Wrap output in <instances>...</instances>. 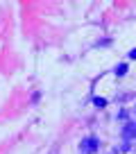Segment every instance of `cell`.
Instances as JSON below:
<instances>
[{
  "label": "cell",
  "instance_id": "obj_2",
  "mask_svg": "<svg viewBox=\"0 0 136 154\" xmlns=\"http://www.w3.org/2000/svg\"><path fill=\"white\" fill-rule=\"evenodd\" d=\"M122 138L129 143V140L136 138V125H131V122H127L125 127H122Z\"/></svg>",
  "mask_w": 136,
  "mask_h": 154
},
{
  "label": "cell",
  "instance_id": "obj_5",
  "mask_svg": "<svg viewBox=\"0 0 136 154\" xmlns=\"http://www.w3.org/2000/svg\"><path fill=\"white\" fill-rule=\"evenodd\" d=\"M129 59H136V48H134V50L129 52Z\"/></svg>",
  "mask_w": 136,
  "mask_h": 154
},
{
  "label": "cell",
  "instance_id": "obj_4",
  "mask_svg": "<svg viewBox=\"0 0 136 154\" xmlns=\"http://www.w3.org/2000/svg\"><path fill=\"white\" fill-rule=\"evenodd\" d=\"M93 104H95V106H104L107 100H104V97H93Z\"/></svg>",
  "mask_w": 136,
  "mask_h": 154
},
{
  "label": "cell",
  "instance_id": "obj_1",
  "mask_svg": "<svg viewBox=\"0 0 136 154\" xmlns=\"http://www.w3.org/2000/svg\"><path fill=\"white\" fill-rule=\"evenodd\" d=\"M79 147H82V152H84V154H88V152L93 154V152L97 149V140H95V138H84Z\"/></svg>",
  "mask_w": 136,
  "mask_h": 154
},
{
  "label": "cell",
  "instance_id": "obj_3",
  "mask_svg": "<svg viewBox=\"0 0 136 154\" xmlns=\"http://www.w3.org/2000/svg\"><path fill=\"white\" fill-rule=\"evenodd\" d=\"M127 70H129V68H127V63H120V66L116 68V75H118V77H122V75H125Z\"/></svg>",
  "mask_w": 136,
  "mask_h": 154
}]
</instances>
